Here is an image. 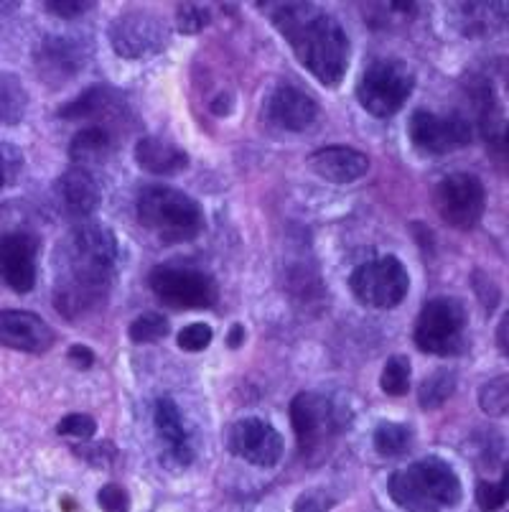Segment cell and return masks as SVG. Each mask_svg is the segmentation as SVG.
Here are the masks:
<instances>
[{
	"instance_id": "obj_12",
	"label": "cell",
	"mask_w": 509,
	"mask_h": 512,
	"mask_svg": "<svg viewBox=\"0 0 509 512\" xmlns=\"http://www.w3.org/2000/svg\"><path fill=\"white\" fill-rule=\"evenodd\" d=\"M166 26L148 13L130 11L118 16L110 26V44L125 59H143L161 51Z\"/></svg>"
},
{
	"instance_id": "obj_27",
	"label": "cell",
	"mask_w": 509,
	"mask_h": 512,
	"mask_svg": "<svg viewBox=\"0 0 509 512\" xmlns=\"http://www.w3.org/2000/svg\"><path fill=\"white\" fill-rule=\"evenodd\" d=\"M410 375H413V367H410L408 357H390L380 377L382 390H385L387 395H392V398H400V395H405L410 390Z\"/></svg>"
},
{
	"instance_id": "obj_13",
	"label": "cell",
	"mask_w": 509,
	"mask_h": 512,
	"mask_svg": "<svg viewBox=\"0 0 509 512\" xmlns=\"http://www.w3.org/2000/svg\"><path fill=\"white\" fill-rule=\"evenodd\" d=\"M230 451L255 467H275L283 456V436L263 418H242L230 428Z\"/></svg>"
},
{
	"instance_id": "obj_5",
	"label": "cell",
	"mask_w": 509,
	"mask_h": 512,
	"mask_svg": "<svg viewBox=\"0 0 509 512\" xmlns=\"http://www.w3.org/2000/svg\"><path fill=\"white\" fill-rule=\"evenodd\" d=\"M291 423L298 449L306 459H319L326 446L347 428L344 408L321 393H298L291 403Z\"/></svg>"
},
{
	"instance_id": "obj_18",
	"label": "cell",
	"mask_w": 509,
	"mask_h": 512,
	"mask_svg": "<svg viewBox=\"0 0 509 512\" xmlns=\"http://www.w3.org/2000/svg\"><path fill=\"white\" fill-rule=\"evenodd\" d=\"M265 110L275 125H280L283 130H293V133L311 128L314 120L319 118V105L314 102V97H308L306 92L293 85L275 87Z\"/></svg>"
},
{
	"instance_id": "obj_21",
	"label": "cell",
	"mask_w": 509,
	"mask_h": 512,
	"mask_svg": "<svg viewBox=\"0 0 509 512\" xmlns=\"http://www.w3.org/2000/svg\"><path fill=\"white\" fill-rule=\"evenodd\" d=\"M135 161H138L140 169H146L158 176L179 174V171H184L189 166L186 151H181L171 141H163V138L156 136L140 138L138 146H135Z\"/></svg>"
},
{
	"instance_id": "obj_23",
	"label": "cell",
	"mask_w": 509,
	"mask_h": 512,
	"mask_svg": "<svg viewBox=\"0 0 509 512\" xmlns=\"http://www.w3.org/2000/svg\"><path fill=\"white\" fill-rule=\"evenodd\" d=\"M26 107L28 95L21 79L11 72H0V120L6 125L21 123Z\"/></svg>"
},
{
	"instance_id": "obj_14",
	"label": "cell",
	"mask_w": 509,
	"mask_h": 512,
	"mask_svg": "<svg viewBox=\"0 0 509 512\" xmlns=\"http://www.w3.org/2000/svg\"><path fill=\"white\" fill-rule=\"evenodd\" d=\"M41 242L31 232H8L0 237V278L16 293L36 286V258Z\"/></svg>"
},
{
	"instance_id": "obj_29",
	"label": "cell",
	"mask_w": 509,
	"mask_h": 512,
	"mask_svg": "<svg viewBox=\"0 0 509 512\" xmlns=\"http://www.w3.org/2000/svg\"><path fill=\"white\" fill-rule=\"evenodd\" d=\"M166 334H168V321L163 319L161 314H156V311L140 314L128 329V337L133 339L135 344L158 342V339H163Z\"/></svg>"
},
{
	"instance_id": "obj_19",
	"label": "cell",
	"mask_w": 509,
	"mask_h": 512,
	"mask_svg": "<svg viewBox=\"0 0 509 512\" xmlns=\"http://www.w3.org/2000/svg\"><path fill=\"white\" fill-rule=\"evenodd\" d=\"M311 169L329 184H354L370 171V158L349 146L321 148L311 156Z\"/></svg>"
},
{
	"instance_id": "obj_8",
	"label": "cell",
	"mask_w": 509,
	"mask_h": 512,
	"mask_svg": "<svg viewBox=\"0 0 509 512\" xmlns=\"http://www.w3.org/2000/svg\"><path fill=\"white\" fill-rule=\"evenodd\" d=\"M349 288L359 304L372 306V309H395L408 296V268L395 255L367 260L352 271Z\"/></svg>"
},
{
	"instance_id": "obj_38",
	"label": "cell",
	"mask_w": 509,
	"mask_h": 512,
	"mask_svg": "<svg viewBox=\"0 0 509 512\" xmlns=\"http://www.w3.org/2000/svg\"><path fill=\"white\" fill-rule=\"evenodd\" d=\"M67 357L77 370H90V367L95 365V352H92L90 347H84V344H74V347H69Z\"/></svg>"
},
{
	"instance_id": "obj_10",
	"label": "cell",
	"mask_w": 509,
	"mask_h": 512,
	"mask_svg": "<svg viewBox=\"0 0 509 512\" xmlns=\"http://www.w3.org/2000/svg\"><path fill=\"white\" fill-rule=\"evenodd\" d=\"M151 291L174 309H209L217 301V283L212 276L194 268L161 265L148 278Z\"/></svg>"
},
{
	"instance_id": "obj_7",
	"label": "cell",
	"mask_w": 509,
	"mask_h": 512,
	"mask_svg": "<svg viewBox=\"0 0 509 512\" xmlns=\"http://www.w3.org/2000/svg\"><path fill=\"white\" fill-rule=\"evenodd\" d=\"M415 74L408 64L380 59L364 69L357 85L359 105L375 118H392L413 95Z\"/></svg>"
},
{
	"instance_id": "obj_17",
	"label": "cell",
	"mask_w": 509,
	"mask_h": 512,
	"mask_svg": "<svg viewBox=\"0 0 509 512\" xmlns=\"http://www.w3.org/2000/svg\"><path fill=\"white\" fill-rule=\"evenodd\" d=\"M54 199L59 209L74 220H84V217L95 214V209L102 202L97 181L92 179L90 171L79 169V166H72L56 179Z\"/></svg>"
},
{
	"instance_id": "obj_36",
	"label": "cell",
	"mask_w": 509,
	"mask_h": 512,
	"mask_svg": "<svg viewBox=\"0 0 509 512\" xmlns=\"http://www.w3.org/2000/svg\"><path fill=\"white\" fill-rule=\"evenodd\" d=\"M331 507H334V497L321 490H311L298 497L293 512H331Z\"/></svg>"
},
{
	"instance_id": "obj_33",
	"label": "cell",
	"mask_w": 509,
	"mask_h": 512,
	"mask_svg": "<svg viewBox=\"0 0 509 512\" xmlns=\"http://www.w3.org/2000/svg\"><path fill=\"white\" fill-rule=\"evenodd\" d=\"M179 31L181 34H199V31L204 29V26H209V21H212V13H209L207 6H199V3H184V6H179Z\"/></svg>"
},
{
	"instance_id": "obj_28",
	"label": "cell",
	"mask_w": 509,
	"mask_h": 512,
	"mask_svg": "<svg viewBox=\"0 0 509 512\" xmlns=\"http://www.w3.org/2000/svg\"><path fill=\"white\" fill-rule=\"evenodd\" d=\"M479 406H482L487 416L502 418L509 411V377L502 375L482 385V390H479Z\"/></svg>"
},
{
	"instance_id": "obj_22",
	"label": "cell",
	"mask_w": 509,
	"mask_h": 512,
	"mask_svg": "<svg viewBox=\"0 0 509 512\" xmlns=\"http://www.w3.org/2000/svg\"><path fill=\"white\" fill-rule=\"evenodd\" d=\"M112 153V136L105 128L95 125V128L79 130L77 136L69 143V158L79 169H90V166L105 164L107 156Z\"/></svg>"
},
{
	"instance_id": "obj_32",
	"label": "cell",
	"mask_w": 509,
	"mask_h": 512,
	"mask_svg": "<svg viewBox=\"0 0 509 512\" xmlns=\"http://www.w3.org/2000/svg\"><path fill=\"white\" fill-rule=\"evenodd\" d=\"M56 434L59 436H72L79 441H90L97 434V421L87 413H72L64 416L62 421L56 423Z\"/></svg>"
},
{
	"instance_id": "obj_15",
	"label": "cell",
	"mask_w": 509,
	"mask_h": 512,
	"mask_svg": "<svg viewBox=\"0 0 509 512\" xmlns=\"http://www.w3.org/2000/svg\"><path fill=\"white\" fill-rule=\"evenodd\" d=\"M54 329L41 316L31 311L0 309V344L3 347L28 352V355H44L54 347Z\"/></svg>"
},
{
	"instance_id": "obj_4",
	"label": "cell",
	"mask_w": 509,
	"mask_h": 512,
	"mask_svg": "<svg viewBox=\"0 0 509 512\" xmlns=\"http://www.w3.org/2000/svg\"><path fill=\"white\" fill-rule=\"evenodd\" d=\"M138 220L140 225L156 232L161 242H189L204 230V212L199 202L166 184L140 189Z\"/></svg>"
},
{
	"instance_id": "obj_9",
	"label": "cell",
	"mask_w": 509,
	"mask_h": 512,
	"mask_svg": "<svg viewBox=\"0 0 509 512\" xmlns=\"http://www.w3.org/2000/svg\"><path fill=\"white\" fill-rule=\"evenodd\" d=\"M433 204L446 225L456 230H471L482 220L487 207V192L479 176L474 174H448L433 192Z\"/></svg>"
},
{
	"instance_id": "obj_40",
	"label": "cell",
	"mask_w": 509,
	"mask_h": 512,
	"mask_svg": "<svg viewBox=\"0 0 509 512\" xmlns=\"http://www.w3.org/2000/svg\"><path fill=\"white\" fill-rule=\"evenodd\" d=\"M497 342H499V349H502V355H507V316H504V319L499 321Z\"/></svg>"
},
{
	"instance_id": "obj_6",
	"label": "cell",
	"mask_w": 509,
	"mask_h": 512,
	"mask_svg": "<svg viewBox=\"0 0 509 512\" xmlns=\"http://www.w3.org/2000/svg\"><path fill=\"white\" fill-rule=\"evenodd\" d=\"M466 327H469V316H466L464 304L459 299L438 296L420 311L418 324H415V344L426 355H461L469 344Z\"/></svg>"
},
{
	"instance_id": "obj_16",
	"label": "cell",
	"mask_w": 509,
	"mask_h": 512,
	"mask_svg": "<svg viewBox=\"0 0 509 512\" xmlns=\"http://www.w3.org/2000/svg\"><path fill=\"white\" fill-rule=\"evenodd\" d=\"M34 62L44 82H49L51 87H62L84 67V51L72 39L49 36L36 46Z\"/></svg>"
},
{
	"instance_id": "obj_37",
	"label": "cell",
	"mask_w": 509,
	"mask_h": 512,
	"mask_svg": "<svg viewBox=\"0 0 509 512\" xmlns=\"http://www.w3.org/2000/svg\"><path fill=\"white\" fill-rule=\"evenodd\" d=\"M44 8L59 18H74L95 8V3L92 0H49V3H44Z\"/></svg>"
},
{
	"instance_id": "obj_11",
	"label": "cell",
	"mask_w": 509,
	"mask_h": 512,
	"mask_svg": "<svg viewBox=\"0 0 509 512\" xmlns=\"http://www.w3.org/2000/svg\"><path fill=\"white\" fill-rule=\"evenodd\" d=\"M408 136L418 151L428 156H446L469 146L471 123L459 113L438 115L431 110H415L408 120Z\"/></svg>"
},
{
	"instance_id": "obj_34",
	"label": "cell",
	"mask_w": 509,
	"mask_h": 512,
	"mask_svg": "<svg viewBox=\"0 0 509 512\" xmlns=\"http://www.w3.org/2000/svg\"><path fill=\"white\" fill-rule=\"evenodd\" d=\"M212 327L207 324H189L179 332V347L186 349V352H202L212 344Z\"/></svg>"
},
{
	"instance_id": "obj_24",
	"label": "cell",
	"mask_w": 509,
	"mask_h": 512,
	"mask_svg": "<svg viewBox=\"0 0 509 512\" xmlns=\"http://www.w3.org/2000/svg\"><path fill=\"white\" fill-rule=\"evenodd\" d=\"M456 390V375L451 370H436L423 380L418 390V400L423 411H436L446 403Z\"/></svg>"
},
{
	"instance_id": "obj_39",
	"label": "cell",
	"mask_w": 509,
	"mask_h": 512,
	"mask_svg": "<svg viewBox=\"0 0 509 512\" xmlns=\"http://www.w3.org/2000/svg\"><path fill=\"white\" fill-rule=\"evenodd\" d=\"M242 342H245V327H242V324H235V327L230 329V337H227V344H230L232 349H237Z\"/></svg>"
},
{
	"instance_id": "obj_35",
	"label": "cell",
	"mask_w": 509,
	"mask_h": 512,
	"mask_svg": "<svg viewBox=\"0 0 509 512\" xmlns=\"http://www.w3.org/2000/svg\"><path fill=\"white\" fill-rule=\"evenodd\" d=\"M97 505L102 512H130V495L120 484H105L97 492Z\"/></svg>"
},
{
	"instance_id": "obj_41",
	"label": "cell",
	"mask_w": 509,
	"mask_h": 512,
	"mask_svg": "<svg viewBox=\"0 0 509 512\" xmlns=\"http://www.w3.org/2000/svg\"><path fill=\"white\" fill-rule=\"evenodd\" d=\"M212 110H214V113H217V115H227V113H230V110H232L230 97H227V100H224V95L219 97V100L212 105Z\"/></svg>"
},
{
	"instance_id": "obj_3",
	"label": "cell",
	"mask_w": 509,
	"mask_h": 512,
	"mask_svg": "<svg viewBox=\"0 0 509 512\" xmlns=\"http://www.w3.org/2000/svg\"><path fill=\"white\" fill-rule=\"evenodd\" d=\"M387 492L405 512H443L461 502V479L451 464L428 456L392 472Z\"/></svg>"
},
{
	"instance_id": "obj_30",
	"label": "cell",
	"mask_w": 509,
	"mask_h": 512,
	"mask_svg": "<svg viewBox=\"0 0 509 512\" xmlns=\"http://www.w3.org/2000/svg\"><path fill=\"white\" fill-rule=\"evenodd\" d=\"M23 171V151L13 143H0V194L18 184Z\"/></svg>"
},
{
	"instance_id": "obj_25",
	"label": "cell",
	"mask_w": 509,
	"mask_h": 512,
	"mask_svg": "<svg viewBox=\"0 0 509 512\" xmlns=\"http://www.w3.org/2000/svg\"><path fill=\"white\" fill-rule=\"evenodd\" d=\"M410 439H413V431H410L408 426H403V423H380V426L375 428V436H372V441H375V449L380 456H403L405 451L410 449Z\"/></svg>"
},
{
	"instance_id": "obj_20",
	"label": "cell",
	"mask_w": 509,
	"mask_h": 512,
	"mask_svg": "<svg viewBox=\"0 0 509 512\" xmlns=\"http://www.w3.org/2000/svg\"><path fill=\"white\" fill-rule=\"evenodd\" d=\"M153 423H156V431L161 436V441L166 444L168 456L179 462L181 467L194 459V451H191V439L189 431L184 426V416H181L179 406H176L171 398H158L156 408H153Z\"/></svg>"
},
{
	"instance_id": "obj_31",
	"label": "cell",
	"mask_w": 509,
	"mask_h": 512,
	"mask_svg": "<svg viewBox=\"0 0 509 512\" xmlns=\"http://www.w3.org/2000/svg\"><path fill=\"white\" fill-rule=\"evenodd\" d=\"M476 502L482 512H499L507 505V472L499 482H479L476 487Z\"/></svg>"
},
{
	"instance_id": "obj_1",
	"label": "cell",
	"mask_w": 509,
	"mask_h": 512,
	"mask_svg": "<svg viewBox=\"0 0 509 512\" xmlns=\"http://www.w3.org/2000/svg\"><path fill=\"white\" fill-rule=\"evenodd\" d=\"M118 273V240L100 222L72 227L54 258V309L69 321L105 306Z\"/></svg>"
},
{
	"instance_id": "obj_26",
	"label": "cell",
	"mask_w": 509,
	"mask_h": 512,
	"mask_svg": "<svg viewBox=\"0 0 509 512\" xmlns=\"http://www.w3.org/2000/svg\"><path fill=\"white\" fill-rule=\"evenodd\" d=\"M107 105H110V92L102 90V87H90V90L82 92L77 100L67 102V105L59 110V115H62V118H67V120L92 118V115L102 113Z\"/></svg>"
},
{
	"instance_id": "obj_2",
	"label": "cell",
	"mask_w": 509,
	"mask_h": 512,
	"mask_svg": "<svg viewBox=\"0 0 509 512\" xmlns=\"http://www.w3.org/2000/svg\"><path fill=\"white\" fill-rule=\"evenodd\" d=\"M270 21L296 51V59L324 87H336L349 67V39L344 29L314 3H265Z\"/></svg>"
}]
</instances>
